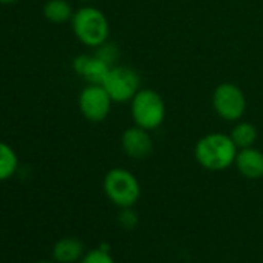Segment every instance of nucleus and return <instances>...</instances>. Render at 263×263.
<instances>
[{
  "mask_svg": "<svg viewBox=\"0 0 263 263\" xmlns=\"http://www.w3.org/2000/svg\"><path fill=\"white\" fill-rule=\"evenodd\" d=\"M237 152L238 149L228 134L211 132L195 143L194 158L203 169L221 172L234 166Z\"/></svg>",
  "mask_w": 263,
  "mask_h": 263,
  "instance_id": "nucleus-1",
  "label": "nucleus"
},
{
  "mask_svg": "<svg viewBox=\"0 0 263 263\" xmlns=\"http://www.w3.org/2000/svg\"><path fill=\"white\" fill-rule=\"evenodd\" d=\"M71 30L76 39L88 48H98L107 42L110 36V24L107 16L99 8L90 5L74 11L71 17Z\"/></svg>",
  "mask_w": 263,
  "mask_h": 263,
  "instance_id": "nucleus-2",
  "label": "nucleus"
},
{
  "mask_svg": "<svg viewBox=\"0 0 263 263\" xmlns=\"http://www.w3.org/2000/svg\"><path fill=\"white\" fill-rule=\"evenodd\" d=\"M166 102L154 88H140L130 101V115L135 125L154 132L166 121Z\"/></svg>",
  "mask_w": 263,
  "mask_h": 263,
  "instance_id": "nucleus-3",
  "label": "nucleus"
},
{
  "mask_svg": "<svg viewBox=\"0 0 263 263\" xmlns=\"http://www.w3.org/2000/svg\"><path fill=\"white\" fill-rule=\"evenodd\" d=\"M102 187L107 198L119 209L134 208L141 198V184L138 178L124 167L110 169L104 177Z\"/></svg>",
  "mask_w": 263,
  "mask_h": 263,
  "instance_id": "nucleus-4",
  "label": "nucleus"
},
{
  "mask_svg": "<svg viewBox=\"0 0 263 263\" xmlns=\"http://www.w3.org/2000/svg\"><path fill=\"white\" fill-rule=\"evenodd\" d=\"M102 87L110 95L113 104L130 102L141 88V76L134 67L116 64L107 71Z\"/></svg>",
  "mask_w": 263,
  "mask_h": 263,
  "instance_id": "nucleus-5",
  "label": "nucleus"
},
{
  "mask_svg": "<svg viewBox=\"0 0 263 263\" xmlns=\"http://www.w3.org/2000/svg\"><path fill=\"white\" fill-rule=\"evenodd\" d=\"M211 104L215 115L228 122L240 121L248 108L245 91L234 82L218 84L212 91Z\"/></svg>",
  "mask_w": 263,
  "mask_h": 263,
  "instance_id": "nucleus-6",
  "label": "nucleus"
},
{
  "mask_svg": "<svg viewBox=\"0 0 263 263\" xmlns=\"http://www.w3.org/2000/svg\"><path fill=\"white\" fill-rule=\"evenodd\" d=\"M113 101L102 84H87L79 96L78 107L81 115L90 122H102L110 115Z\"/></svg>",
  "mask_w": 263,
  "mask_h": 263,
  "instance_id": "nucleus-7",
  "label": "nucleus"
},
{
  "mask_svg": "<svg viewBox=\"0 0 263 263\" xmlns=\"http://www.w3.org/2000/svg\"><path fill=\"white\" fill-rule=\"evenodd\" d=\"M121 149L132 160H146L154 152L151 132L135 124L127 127L121 134Z\"/></svg>",
  "mask_w": 263,
  "mask_h": 263,
  "instance_id": "nucleus-8",
  "label": "nucleus"
},
{
  "mask_svg": "<svg viewBox=\"0 0 263 263\" xmlns=\"http://www.w3.org/2000/svg\"><path fill=\"white\" fill-rule=\"evenodd\" d=\"M73 70L87 84H102L110 65L101 61L96 54H79L73 59Z\"/></svg>",
  "mask_w": 263,
  "mask_h": 263,
  "instance_id": "nucleus-9",
  "label": "nucleus"
},
{
  "mask_svg": "<svg viewBox=\"0 0 263 263\" xmlns=\"http://www.w3.org/2000/svg\"><path fill=\"white\" fill-rule=\"evenodd\" d=\"M234 166L243 178L260 180L263 178V152L254 146L238 149Z\"/></svg>",
  "mask_w": 263,
  "mask_h": 263,
  "instance_id": "nucleus-10",
  "label": "nucleus"
},
{
  "mask_svg": "<svg viewBox=\"0 0 263 263\" xmlns=\"http://www.w3.org/2000/svg\"><path fill=\"white\" fill-rule=\"evenodd\" d=\"M85 249L84 243L76 237H64L58 240L53 246L51 255L56 263H74L81 261Z\"/></svg>",
  "mask_w": 263,
  "mask_h": 263,
  "instance_id": "nucleus-11",
  "label": "nucleus"
},
{
  "mask_svg": "<svg viewBox=\"0 0 263 263\" xmlns=\"http://www.w3.org/2000/svg\"><path fill=\"white\" fill-rule=\"evenodd\" d=\"M229 137L232 138L237 149H246V147H252L255 144V141L258 138V130L252 122L240 119L231 128Z\"/></svg>",
  "mask_w": 263,
  "mask_h": 263,
  "instance_id": "nucleus-12",
  "label": "nucleus"
},
{
  "mask_svg": "<svg viewBox=\"0 0 263 263\" xmlns=\"http://www.w3.org/2000/svg\"><path fill=\"white\" fill-rule=\"evenodd\" d=\"M44 17L51 24H65L71 22L74 14L73 7L68 0H47L42 8Z\"/></svg>",
  "mask_w": 263,
  "mask_h": 263,
  "instance_id": "nucleus-13",
  "label": "nucleus"
},
{
  "mask_svg": "<svg viewBox=\"0 0 263 263\" xmlns=\"http://www.w3.org/2000/svg\"><path fill=\"white\" fill-rule=\"evenodd\" d=\"M17 169H19V157L16 151L10 144L0 141V181H7L13 178Z\"/></svg>",
  "mask_w": 263,
  "mask_h": 263,
  "instance_id": "nucleus-14",
  "label": "nucleus"
},
{
  "mask_svg": "<svg viewBox=\"0 0 263 263\" xmlns=\"http://www.w3.org/2000/svg\"><path fill=\"white\" fill-rule=\"evenodd\" d=\"M95 54L110 67L116 65L118 61H119V48H118V45L111 44L108 41L104 42L102 45H99L98 48H95Z\"/></svg>",
  "mask_w": 263,
  "mask_h": 263,
  "instance_id": "nucleus-15",
  "label": "nucleus"
},
{
  "mask_svg": "<svg viewBox=\"0 0 263 263\" xmlns=\"http://www.w3.org/2000/svg\"><path fill=\"white\" fill-rule=\"evenodd\" d=\"M79 263H116V261L110 255L108 246L102 245V246H99L96 249H91V251L85 252Z\"/></svg>",
  "mask_w": 263,
  "mask_h": 263,
  "instance_id": "nucleus-16",
  "label": "nucleus"
},
{
  "mask_svg": "<svg viewBox=\"0 0 263 263\" xmlns=\"http://www.w3.org/2000/svg\"><path fill=\"white\" fill-rule=\"evenodd\" d=\"M118 221L125 229H134L138 223V215L132 208H122L118 215Z\"/></svg>",
  "mask_w": 263,
  "mask_h": 263,
  "instance_id": "nucleus-17",
  "label": "nucleus"
},
{
  "mask_svg": "<svg viewBox=\"0 0 263 263\" xmlns=\"http://www.w3.org/2000/svg\"><path fill=\"white\" fill-rule=\"evenodd\" d=\"M16 2H19V0H0V5H13Z\"/></svg>",
  "mask_w": 263,
  "mask_h": 263,
  "instance_id": "nucleus-18",
  "label": "nucleus"
},
{
  "mask_svg": "<svg viewBox=\"0 0 263 263\" xmlns=\"http://www.w3.org/2000/svg\"><path fill=\"white\" fill-rule=\"evenodd\" d=\"M36 263H56V261H51V260H39Z\"/></svg>",
  "mask_w": 263,
  "mask_h": 263,
  "instance_id": "nucleus-19",
  "label": "nucleus"
},
{
  "mask_svg": "<svg viewBox=\"0 0 263 263\" xmlns=\"http://www.w3.org/2000/svg\"><path fill=\"white\" fill-rule=\"evenodd\" d=\"M79 2H85V4H88V2H95V0H79Z\"/></svg>",
  "mask_w": 263,
  "mask_h": 263,
  "instance_id": "nucleus-20",
  "label": "nucleus"
}]
</instances>
